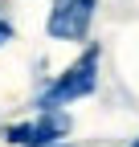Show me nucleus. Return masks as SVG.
I'll use <instances>...</instances> for the list:
<instances>
[{"instance_id":"nucleus-5","label":"nucleus","mask_w":139,"mask_h":147,"mask_svg":"<svg viewBox=\"0 0 139 147\" xmlns=\"http://www.w3.org/2000/svg\"><path fill=\"white\" fill-rule=\"evenodd\" d=\"M127 147H139V135H135V139H131V143H127Z\"/></svg>"},{"instance_id":"nucleus-4","label":"nucleus","mask_w":139,"mask_h":147,"mask_svg":"<svg viewBox=\"0 0 139 147\" xmlns=\"http://www.w3.org/2000/svg\"><path fill=\"white\" fill-rule=\"evenodd\" d=\"M12 37H16V29H12V25L4 21V16H0V49H4V45L12 41Z\"/></svg>"},{"instance_id":"nucleus-6","label":"nucleus","mask_w":139,"mask_h":147,"mask_svg":"<svg viewBox=\"0 0 139 147\" xmlns=\"http://www.w3.org/2000/svg\"><path fill=\"white\" fill-rule=\"evenodd\" d=\"M53 147H74V143H53Z\"/></svg>"},{"instance_id":"nucleus-2","label":"nucleus","mask_w":139,"mask_h":147,"mask_svg":"<svg viewBox=\"0 0 139 147\" xmlns=\"http://www.w3.org/2000/svg\"><path fill=\"white\" fill-rule=\"evenodd\" d=\"M70 131H74V119L65 110H33L29 119L8 123L0 139L8 147H53V143H65Z\"/></svg>"},{"instance_id":"nucleus-1","label":"nucleus","mask_w":139,"mask_h":147,"mask_svg":"<svg viewBox=\"0 0 139 147\" xmlns=\"http://www.w3.org/2000/svg\"><path fill=\"white\" fill-rule=\"evenodd\" d=\"M98 69H102V45H86L74 61H70L53 82H49L41 94H37V110H65V106H74L78 98H90L94 90H98Z\"/></svg>"},{"instance_id":"nucleus-3","label":"nucleus","mask_w":139,"mask_h":147,"mask_svg":"<svg viewBox=\"0 0 139 147\" xmlns=\"http://www.w3.org/2000/svg\"><path fill=\"white\" fill-rule=\"evenodd\" d=\"M94 16H98V0H53L45 16V33H49V41L82 45V41H90Z\"/></svg>"}]
</instances>
